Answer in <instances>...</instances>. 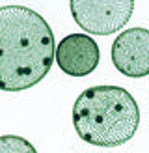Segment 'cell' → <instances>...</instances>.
Segmentation results:
<instances>
[{
	"label": "cell",
	"instance_id": "6",
	"mask_svg": "<svg viewBox=\"0 0 149 153\" xmlns=\"http://www.w3.org/2000/svg\"><path fill=\"white\" fill-rule=\"evenodd\" d=\"M0 153H37L30 140L17 134L0 136Z\"/></svg>",
	"mask_w": 149,
	"mask_h": 153
},
{
	"label": "cell",
	"instance_id": "2",
	"mask_svg": "<svg viewBox=\"0 0 149 153\" xmlns=\"http://www.w3.org/2000/svg\"><path fill=\"white\" fill-rule=\"evenodd\" d=\"M73 125L86 144L117 148L136 134L140 108L125 88L91 86L82 91L73 105Z\"/></svg>",
	"mask_w": 149,
	"mask_h": 153
},
{
	"label": "cell",
	"instance_id": "1",
	"mask_svg": "<svg viewBox=\"0 0 149 153\" xmlns=\"http://www.w3.org/2000/svg\"><path fill=\"white\" fill-rule=\"evenodd\" d=\"M54 34L28 6H0V90L24 91L39 84L54 64Z\"/></svg>",
	"mask_w": 149,
	"mask_h": 153
},
{
	"label": "cell",
	"instance_id": "4",
	"mask_svg": "<svg viewBox=\"0 0 149 153\" xmlns=\"http://www.w3.org/2000/svg\"><path fill=\"white\" fill-rule=\"evenodd\" d=\"M112 64L129 79H144L149 75V30L129 28L112 43Z\"/></svg>",
	"mask_w": 149,
	"mask_h": 153
},
{
	"label": "cell",
	"instance_id": "5",
	"mask_svg": "<svg viewBox=\"0 0 149 153\" xmlns=\"http://www.w3.org/2000/svg\"><path fill=\"white\" fill-rule=\"evenodd\" d=\"M99 45L88 34H69L56 45L54 62L65 75L86 76L99 65Z\"/></svg>",
	"mask_w": 149,
	"mask_h": 153
},
{
	"label": "cell",
	"instance_id": "3",
	"mask_svg": "<svg viewBox=\"0 0 149 153\" xmlns=\"http://www.w3.org/2000/svg\"><path fill=\"white\" fill-rule=\"evenodd\" d=\"M71 15L91 36L119 32L134 11V0H71Z\"/></svg>",
	"mask_w": 149,
	"mask_h": 153
}]
</instances>
